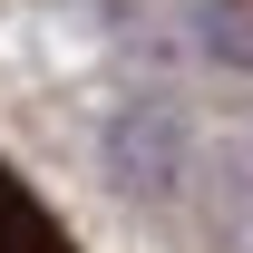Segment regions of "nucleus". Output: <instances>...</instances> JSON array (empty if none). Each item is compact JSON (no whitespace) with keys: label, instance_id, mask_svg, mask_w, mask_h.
<instances>
[{"label":"nucleus","instance_id":"f257e3e1","mask_svg":"<svg viewBox=\"0 0 253 253\" xmlns=\"http://www.w3.org/2000/svg\"><path fill=\"white\" fill-rule=\"evenodd\" d=\"M0 253H78L59 224H49V205H39L10 166H0Z\"/></svg>","mask_w":253,"mask_h":253},{"label":"nucleus","instance_id":"f03ea898","mask_svg":"<svg viewBox=\"0 0 253 253\" xmlns=\"http://www.w3.org/2000/svg\"><path fill=\"white\" fill-rule=\"evenodd\" d=\"M195 10H205V49H214V59H244L253 39H244V10H234V0H195Z\"/></svg>","mask_w":253,"mask_h":253}]
</instances>
